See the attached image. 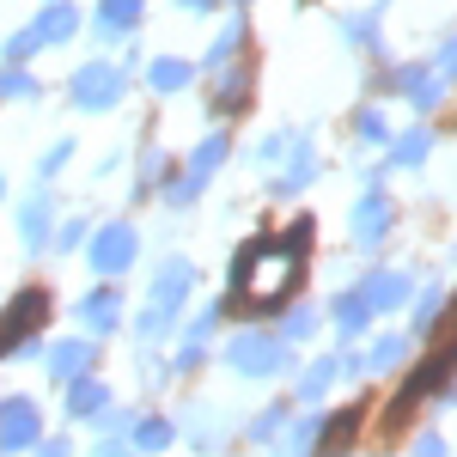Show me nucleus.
Here are the masks:
<instances>
[{"label": "nucleus", "instance_id": "f257e3e1", "mask_svg": "<svg viewBox=\"0 0 457 457\" xmlns=\"http://www.w3.org/2000/svg\"><path fill=\"white\" fill-rule=\"evenodd\" d=\"M299 245L305 238H262V245H245L238 256V293L250 305H281L293 281H299Z\"/></svg>", "mask_w": 457, "mask_h": 457}, {"label": "nucleus", "instance_id": "f03ea898", "mask_svg": "<svg viewBox=\"0 0 457 457\" xmlns=\"http://www.w3.org/2000/svg\"><path fill=\"white\" fill-rule=\"evenodd\" d=\"M226 366H232L238 378H269V372H281V366H287V342H281V336L250 329V336H238V342L226 348Z\"/></svg>", "mask_w": 457, "mask_h": 457}, {"label": "nucleus", "instance_id": "7ed1b4c3", "mask_svg": "<svg viewBox=\"0 0 457 457\" xmlns=\"http://www.w3.org/2000/svg\"><path fill=\"white\" fill-rule=\"evenodd\" d=\"M37 445H43V427H37V403H25V396L0 403V457L37 452Z\"/></svg>", "mask_w": 457, "mask_h": 457}, {"label": "nucleus", "instance_id": "20e7f679", "mask_svg": "<svg viewBox=\"0 0 457 457\" xmlns=\"http://www.w3.org/2000/svg\"><path fill=\"white\" fill-rule=\"evenodd\" d=\"M135 250H141L135 226H104V232H98V245H92V269L110 281V275H122V269L135 262Z\"/></svg>", "mask_w": 457, "mask_h": 457}, {"label": "nucleus", "instance_id": "39448f33", "mask_svg": "<svg viewBox=\"0 0 457 457\" xmlns=\"http://www.w3.org/2000/svg\"><path fill=\"white\" fill-rule=\"evenodd\" d=\"M189 287H195V269H189L183 256H171V262L159 269V281H153V305H146V312H159V317H177V305L189 299Z\"/></svg>", "mask_w": 457, "mask_h": 457}, {"label": "nucleus", "instance_id": "423d86ee", "mask_svg": "<svg viewBox=\"0 0 457 457\" xmlns=\"http://www.w3.org/2000/svg\"><path fill=\"white\" fill-rule=\"evenodd\" d=\"M73 317H79L92 336H116V323H122V299H116V287H92V293L73 305Z\"/></svg>", "mask_w": 457, "mask_h": 457}, {"label": "nucleus", "instance_id": "0eeeda50", "mask_svg": "<svg viewBox=\"0 0 457 457\" xmlns=\"http://www.w3.org/2000/svg\"><path fill=\"white\" fill-rule=\"evenodd\" d=\"M86 372H92V342H86V336H73V342H55V348H49V378H55L62 390L79 385Z\"/></svg>", "mask_w": 457, "mask_h": 457}, {"label": "nucleus", "instance_id": "6e6552de", "mask_svg": "<svg viewBox=\"0 0 457 457\" xmlns=\"http://www.w3.org/2000/svg\"><path fill=\"white\" fill-rule=\"evenodd\" d=\"M390 232V202L378 189H366V202L353 208V245H385Z\"/></svg>", "mask_w": 457, "mask_h": 457}, {"label": "nucleus", "instance_id": "1a4fd4ad", "mask_svg": "<svg viewBox=\"0 0 457 457\" xmlns=\"http://www.w3.org/2000/svg\"><path fill=\"white\" fill-rule=\"evenodd\" d=\"M116 92H122V73H116V68H86L79 79H73V104H86V110L110 104Z\"/></svg>", "mask_w": 457, "mask_h": 457}, {"label": "nucleus", "instance_id": "9d476101", "mask_svg": "<svg viewBox=\"0 0 457 457\" xmlns=\"http://www.w3.org/2000/svg\"><path fill=\"white\" fill-rule=\"evenodd\" d=\"M366 305L372 312H396V305H409V293H415V281H403V275H366Z\"/></svg>", "mask_w": 457, "mask_h": 457}, {"label": "nucleus", "instance_id": "9b49d317", "mask_svg": "<svg viewBox=\"0 0 457 457\" xmlns=\"http://www.w3.org/2000/svg\"><path fill=\"white\" fill-rule=\"evenodd\" d=\"M104 409H110V385H104V378H79V385H68V415H73V421L104 415Z\"/></svg>", "mask_w": 457, "mask_h": 457}, {"label": "nucleus", "instance_id": "f8f14e48", "mask_svg": "<svg viewBox=\"0 0 457 457\" xmlns=\"http://www.w3.org/2000/svg\"><path fill=\"white\" fill-rule=\"evenodd\" d=\"M329 317H336V336H360V329L372 323V305H366V293L353 287V293H342V299L329 305Z\"/></svg>", "mask_w": 457, "mask_h": 457}, {"label": "nucleus", "instance_id": "ddd939ff", "mask_svg": "<svg viewBox=\"0 0 457 457\" xmlns=\"http://www.w3.org/2000/svg\"><path fill=\"white\" fill-rule=\"evenodd\" d=\"M177 439V421H165V415H146V421H135V433H129V445L141 457H153V452H165Z\"/></svg>", "mask_w": 457, "mask_h": 457}, {"label": "nucleus", "instance_id": "4468645a", "mask_svg": "<svg viewBox=\"0 0 457 457\" xmlns=\"http://www.w3.org/2000/svg\"><path fill=\"white\" fill-rule=\"evenodd\" d=\"M336 372H342V360H317V366H305L299 385H293V396H299V403H317L323 390L336 385Z\"/></svg>", "mask_w": 457, "mask_h": 457}, {"label": "nucleus", "instance_id": "2eb2a0df", "mask_svg": "<svg viewBox=\"0 0 457 457\" xmlns=\"http://www.w3.org/2000/svg\"><path fill=\"white\" fill-rule=\"evenodd\" d=\"M43 232H49V189H37L31 202L19 208V238L25 245H43Z\"/></svg>", "mask_w": 457, "mask_h": 457}, {"label": "nucleus", "instance_id": "dca6fc26", "mask_svg": "<svg viewBox=\"0 0 457 457\" xmlns=\"http://www.w3.org/2000/svg\"><path fill=\"white\" fill-rule=\"evenodd\" d=\"M73 25H79V19H73V6H49L31 31H37V43H62V37H73Z\"/></svg>", "mask_w": 457, "mask_h": 457}, {"label": "nucleus", "instance_id": "f3484780", "mask_svg": "<svg viewBox=\"0 0 457 457\" xmlns=\"http://www.w3.org/2000/svg\"><path fill=\"white\" fill-rule=\"evenodd\" d=\"M403 353H409V336H385L378 348L366 353V372H390V366H396Z\"/></svg>", "mask_w": 457, "mask_h": 457}, {"label": "nucleus", "instance_id": "a211bd4d", "mask_svg": "<svg viewBox=\"0 0 457 457\" xmlns=\"http://www.w3.org/2000/svg\"><path fill=\"white\" fill-rule=\"evenodd\" d=\"M317 323H323V312H317V305H299V312L287 317L281 342H305V336H317Z\"/></svg>", "mask_w": 457, "mask_h": 457}, {"label": "nucleus", "instance_id": "6ab92c4d", "mask_svg": "<svg viewBox=\"0 0 457 457\" xmlns=\"http://www.w3.org/2000/svg\"><path fill=\"white\" fill-rule=\"evenodd\" d=\"M135 12H141V0H104V6H98L104 31H122V25H135Z\"/></svg>", "mask_w": 457, "mask_h": 457}, {"label": "nucleus", "instance_id": "aec40b11", "mask_svg": "<svg viewBox=\"0 0 457 457\" xmlns=\"http://www.w3.org/2000/svg\"><path fill=\"white\" fill-rule=\"evenodd\" d=\"M183 79H189V68H183V62H153V86H159V92H177Z\"/></svg>", "mask_w": 457, "mask_h": 457}, {"label": "nucleus", "instance_id": "412c9836", "mask_svg": "<svg viewBox=\"0 0 457 457\" xmlns=\"http://www.w3.org/2000/svg\"><path fill=\"white\" fill-rule=\"evenodd\" d=\"M250 439H256V445H269V439H281V409H269V415H256V421H250Z\"/></svg>", "mask_w": 457, "mask_h": 457}, {"label": "nucleus", "instance_id": "4be33fe9", "mask_svg": "<svg viewBox=\"0 0 457 457\" xmlns=\"http://www.w3.org/2000/svg\"><path fill=\"white\" fill-rule=\"evenodd\" d=\"M0 92L6 98H31V73H0Z\"/></svg>", "mask_w": 457, "mask_h": 457}, {"label": "nucleus", "instance_id": "5701e85b", "mask_svg": "<svg viewBox=\"0 0 457 457\" xmlns=\"http://www.w3.org/2000/svg\"><path fill=\"white\" fill-rule=\"evenodd\" d=\"M409 457H445V439H439V433H421V439L409 445Z\"/></svg>", "mask_w": 457, "mask_h": 457}, {"label": "nucleus", "instance_id": "b1692460", "mask_svg": "<svg viewBox=\"0 0 457 457\" xmlns=\"http://www.w3.org/2000/svg\"><path fill=\"white\" fill-rule=\"evenodd\" d=\"M79 238H86V226H79V220H68V226L55 232V250H79Z\"/></svg>", "mask_w": 457, "mask_h": 457}, {"label": "nucleus", "instance_id": "393cba45", "mask_svg": "<svg viewBox=\"0 0 457 457\" xmlns=\"http://www.w3.org/2000/svg\"><path fill=\"white\" fill-rule=\"evenodd\" d=\"M92 457H141V452H135L129 439H104V445H98V452H92Z\"/></svg>", "mask_w": 457, "mask_h": 457}, {"label": "nucleus", "instance_id": "a878e982", "mask_svg": "<svg viewBox=\"0 0 457 457\" xmlns=\"http://www.w3.org/2000/svg\"><path fill=\"white\" fill-rule=\"evenodd\" d=\"M421 153H427V141H421V135H415V141H403V146H396V165H415Z\"/></svg>", "mask_w": 457, "mask_h": 457}, {"label": "nucleus", "instance_id": "bb28decb", "mask_svg": "<svg viewBox=\"0 0 457 457\" xmlns=\"http://www.w3.org/2000/svg\"><path fill=\"white\" fill-rule=\"evenodd\" d=\"M433 312H439V293H427V299H421V312H415V329H427V323H433Z\"/></svg>", "mask_w": 457, "mask_h": 457}, {"label": "nucleus", "instance_id": "cd10ccee", "mask_svg": "<svg viewBox=\"0 0 457 457\" xmlns=\"http://www.w3.org/2000/svg\"><path fill=\"white\" fill-rule=\"evenodd\" d=\"M37 457H73V445H68V439H43V445H37Z\"/></svg>", "mask_w": 457, "mask_h": 457}]
</instances>
